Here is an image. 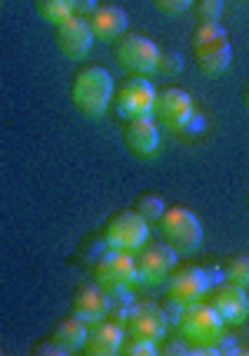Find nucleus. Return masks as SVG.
<instances>
[{
	"instance_id": "f257e3e1",
	"label": "nucleus",
	"mask_w": 249,
	"mask_h": 356,
	"mask_svg": "<svg viewBox=\"0 0 249 356\" xmlns=\"http://www.w3.org/2000/svg\"><path fill=\"white\" fill-rule=\"evenodd\" d=\"M113 77H110L107 67H100V63H87V67H80L74 80H70V100H74V107L80 113H87V117H100L103 110L113 104Z\"/></svg>"
},
{
	"instance_id": "f03ea898",
	"label": "nucleus",
	"mask_w": 249,
	"mask_h": 356,
	"mask_svg": "<svg viewBox=\"0 0 249 356\" xmlns=\"http://www.w3.org/2000/svg\"><path fill=\"white\" fill-rule=\"evenodd\" d=\"M189 50H193L196 67L203 74H209V77H219L230 67V60H233V40L213 20H200L196 24V31L189 37Z\"/></svg>"
},
{
	"instance_id": "7ed1b4c3",
	"label": "nucleus",
	"mask_w": 249,
	"mask_h": 356,
	"mask_svg": "<svg viewBox=\"0 0 249 356\" xmlns=\"http://www.w3.org/2000/svg\"><path fill=\"white\" fill-rule=\"evenodd\" d=\"M153 120L160 127H166L173 134H187L193 127H200V113L196 104L183 87H160L156 90V104H153Z\"/></svg>"
},
{
	"instance_id": "20e7f679",
	"label": "nucleus",
	"mask_w": 249,
	"mask_h": 356,
	"mask_svg": "<svg viewBox=\"0 0 249 356\" xmlns=\"http://www.w3.org/2000/svg\"><path fill=\"white\" fill-rule=\"evenodd\" d=\"M176 326H180V337L193 346V353H206V346L223 333L226 323L219 320V313L213 310L206 300H200V303H189V307L180 310Z\"/></svg>"
},
{
	"instance_id": "39448f33",
	"label": "nucleus",
	"mask_w": 249,
	"mask_h": 356,
	"mask_svg": "<svg viewBox=\"0 0 249 356\" xmlns=\"http://www.w3.org/2000/svg\"><path fill=\"white\" fill-rule=\"evenodd\" d=\"M156 104V87L146 80V74H130L113 87V107L123 120H137V117H153Z\"/></svg>"
},
{
	"instance_id": "423d86ee",
	"label": "nucleus",
	"mask_w": 249,
	"mask_h": 356,
	"mask_svg": "<svg viewBox=\"0 0 249 356\" xmlns=\"http://www.w3.org/2000/svg\"><path fill=\"white\" fill-rule=\"evenodd\" d=\"M156 223H160V233L166 236V243H170L176 253H193V250L200 247L203 223L189 207H166L163 217L156 220Z\"/></svg>"
},
{
	"instance_id": "0eeeda50",
	"label": "nucleus",
	"mask_w": 249,
	"mask_h": 356,
	"mask_svg": "<svg viewBox=\"0 0 249 356\" xmlns=\"http://www.w3.org/2000/svg\"><path fill=\"white\" fill-rule=\"evenodd\" d=\"M94 280L103 290H133L137 280V253H123V250H103L94 260Z\"/></svg>"
},
{
	"instance_id": "6e6552de",
	"label": "nucleus",
	"mask_w": 249,
	"mask_h": 356,
	"mask_svg": "<svg viewBox=\"0 0 249 356\" xmlns=\"http://www.w3.org/2000/svg\"><path fill=\"white\" fill-rule=\"evenodd\" d=\"M146 240H150V223H146L137 210H117V213L103 223V243H107L110 250L137 253Z\"/></svg>"
},
{
	"instance_id": "1a4fd4ad",
	"label": "nucleus",
	"mask_w": 249,
	"mask_h": 356,
	"mask_svg": "<svg viewBox=\"0 0 249 356\" xmlns=\"http://www.w3.org/2000/svg\"><path fill=\"white\" fill-rule=\"evenodd\" d=\"M113 60L130 74H153L156 60H160V44L143 33L126 31L113 40Z\"/></svg>"
},
{
	"instance_id": "9d476101",
	"label": "nucleus",
	"mask_w": 249,
	"mask_h": 356,
	"mask_svg": "<svg viewBox=\"0 0 249 356\" xmlns=\"http://www.w3.org/2000/svg\"><path fill=\"white\" fill-rule=\"evenodd\" d=\"M216 277L203 266H176L170 277H166V293H170L173 303L180 307H189V303H200L206 300V293L213 290Z\"/></svg>"
},
{
	"instance_id": "9b49d317",
	"label": "nucleus",
	"mask_w": 249,
	"mask_h": 356,
	"mask_svg": "<svg viewBox=\"0 0 249 356\" xmlns=\"http://www.w3.org/2000/svg\"><path fill=\"white\" fill-rule=\"evenodd\" d=\"M176 260L180 253L170 247V243H160V240H146L140 250H137V280L143 286H156V283H166L173 270H176Z\"/></svg>"
},
{
	"instance_id": "f8f14e48",
	"label": "nucleus",
	"mask_w": 249,
	"mask_h": 356,
	"mask_svg": "<svg viewBox=\"0 0 249 356\" xmlns=\"http://www.w3.org/2000/svg\"><path fill=\"white\" fill-rule=\"evenodd\" d=\"M53 40L60 47L63 57H70V60H80V57H87L90 54V47H94V31H90V20L80 14H70L67 20L60 24H53Z\"/></svg>"
},
{
	"instance_id": "ddd939ff",
	"label": "nucleus",
	"mask_w": 249,
	"mask_h": 356,
	"mask_svg": "<svg viewBox=\"0 0 249 356\" xmlns=\"http://www.w3.org/2000/svg\"><path fill=\"white\" fill-rule=\"evenodd\" d=\"M206 303L219 313V320L226 326H239L249 316V293L236 283H213V290L206 293Z\"/></svg>"
},
{
	"instance_id": "4468645a",
	"label": "nucleus",
	"mask_w": 249,
	"mask_h": 356,
	"mask_svg": "<svg viewBox=\"0 0 249 356\" xmlns=\"http://www.w3.org/2000/svg\"><path fill=\"white\" fill-rule=\"evenodd\" d=\"M70 313H77L87 326L96 323V320H107L110 316V290H103L96 280H83L80 286H74Z\"/></svg>"
},
{
	"instance_id": "2eb2a0df",
	"label": "nucleus",
	"mask_w": 249,
	"mask_h": 356,
	"mask_svg": "<svg viewBox=\"0 0 249 356\" xmlns=\"http://www.w3.org/2000/svg\"><path fill=\"white\" fill-rule=\"evenodd\" d=\"M166 326H170V316H166V310H163V307H156V303H150V300L133 303V307H130V313L123 316V330H126V333H133V337L163 340Z\"/></svg>"
},
{
	"instance_id": "dca6fc26",
	"label": "nucleus",
	"mask_w": 249,
	"mask_h": 356,
	"mask_svg": "<svg viewBox=\"0 0 249 356\" xmlns=\"http://www.w3.org/2000/svg\"><path fill=\"white\" fill-rule=\"evenodd\" d=\"M123 337L126 330L120 320H96V323L87 326V343H83V350L80 353H90V356H117L120 353V346H123Z\"/></svg>"
},
{
	"instance_id": "f3484780",
	"label": "nucleus",
	"mask_w": 249,
	"mask_h": 356,
	"mask_svg": "<svg viewBox=\"0 0 249 356\" xmlns=\"http://www.w3.org/2000/svg\"><path fill=\"white\" fill-rule=\"evenodd\" d=\"M123 143H126V150H130V154H137V156L160 154V124H156L153 117H137V120H126Z\"/></svg>"
},
{
	"instance_id": "a211bd4d",
	"label": "nucleus",
	"mask_w": 249,
	"mask_h": 356,
	"mask_svg": "<svg viewBox=\"0 0 249 356\" xmlns=\"http://www.w3.org/2000/svg\"><path fill=\"white\" fill-rule=\"evenodd\" d=\"M87 20H90V31H94L96 40H117L130 27V17L120 3H100Z\"/></svg>"
},
{
	"instance_id": "6ab92c4d",
	"label": "nucleus",
	"mask_w": 249,
	"mask_h": 356,
	"mask_svg": "<svg viewBox=\"0 0 249 356\" xmlns=\"http://www.w3.org/2000/svg\"><path fill=\"white\" fill-rule=\"evenodd\" d=\"M50 340L57 343L63 353H77V350H83V343H87V323L80 320L77 313H70V316H63L60 323L53 326Z\"/></svg>"
},
{
	"instance_id": "aec40b11",
	"label": "nucleus",
	"mask_w": 249,
	"mask_h": 356,
	"mask_svg": "<svg viewBox=\"0 0 249 356\" xmlns=\"http://www.w3.org/2000/svg\"><path fill=\"white\" fill-rule=\"evenodd\" d=\"M219 277L226 280V283H236V286L249 290V257L246 253H233V257H226V260L219 264Z\"/></svg>"
},
{
	"instance_id": "412c9836",
	"label": "nucleus",
	"mask_w": 249,
	"mask_h": 356,
	"mask_svg": "<svg viewBox=\"0 0 249 356\" xmlns=\"http://www.w3.org/2000/svg\"><path fill=\"white\" fill-rule=\"evenodd\" d=\"M33 10L47 24H60L74 14V0H33Z\"/></svg>"
},
{
	"instance_id": "4be33fe9",
	"label": "nucleus",
	"mask_w": 249,
	"mask_h": 356,
	"mask_svg": "<svg viewBox=\"0 0 249 356\" xmlns=\"http://www.w3.org/2000/svg\"><path fill=\"white\" fill-rule=\"evenodd\" d=\"M133 210H137L146 223H156V220L163 217L166 203H163V197H160V193H140V197H137V203H133Z\"/></svg>"
},
{
	"instance_id": "5701e85b",
	"label": "nucleus",
	"mask_w": 249,
	"mask_h": 356,
	"mask_svg": "<svg viewBox=\"0 0 249 356\" xmlns=\"http://www.w3.org/2000/svg\"><path fill=\"white\" fill-rule=\"evenodd\" d=\"M120 353H126V356H153V353H160V340L126 333V337H123V346H120Z\"/></svg>"
},
{
	"instance_id": "b1692460",
	"label": "nucleus",
	"mask_w": 249,
	"mask_h": 356,
	"mask_svg": "<svg viewBox=\"0 0 249 356\" xmlns=\"http://www.w3.org/2000/svg\"><path fill=\"white\" fill-rule=\"evenodd\" d=\"M183 70V57L176 50H160V60H156L153 74H163V77H176Z\"/></svg>"
},
{
	"instance_id": "393cba45",
	"label": "nucleus",
	"mask_w": 249,
	"mask_h": 356,
	"mask_svg": "<svg viewBox=\"0 0 249 356\" xmlns=\"http://www.w3.org/2000/svg\"><path fill=\"white\" fill-rule=\"evenodd\" d=\"M193 10H196V20H213V24H219L223 0H193Z\"/></svg>"
},
{
	"instance_id": "a878e982",
	"label": "nucleus",
	"mask_w": 249,
	"mask_h": 356,
	"mask_svg": "<svg viewBox=\"0 0 249 356\" xmlns=\"http://www.w3.org/2000/svg\"><path fill=\"white\" fill-rule=\"evenodd\" d=\"M206 353H209V356H213V353H219V356H236V353H239V343H236L233 337H223V333H219L216 340L206 346Z\"/></svg>"
},
{
	"instance_id": "bb28decb",
	"label": "nucleus",
	"mask_w": 249,
	"mask_h": 356,
	"mask_svg": "<svg viewBox=\"0 0 249 356\" xmlns=\"http://www.w3.org/2000/svg\"><path fill=\"white\" fill-rule=\"evenodd\" d=\"M163 14H183L187 7H193V0H153Z\"/></svg>"
},
{
	"instance_id": "cd10ccee",
	"label": "nucleus",
	"mask_w": 249,
	"mask_h": 356,
	"mask_svg": "<svg viewBox=\"0 0 249 356\" xmlns=\"http://www.w3.org/2000/svg\"><path fill=\"white\" fill-rule=\"evenodd\" d=\"M31 353L33 356H44V353H47V356H67V353H63V350H60V346H57V343H53V340H40V343H33V350H31Z\"/></svg>"
},
{
	"instance_id": "c85d7f7f",
	"label": "nucleus",
	"mask_w": 249,
	"mask_h": 356,
	"mask_svg": "<svg viewBox=\"0 0 249 356\" xmlns=\"http://www.w3.org/2000/svg\"><path fill=\"white\" fill-rule=\"evenodd\" d=\"M160 353H166V356H176V353H193V346H189V343L183 340V337H176V340H170L166 346H163V350H160Z\"/></svg>"
},
{
	"instance_id": "c756f323",
	"label": "nucleus",
	"mask_w": 249,
	"mask_h": 356,
	"mask_svg": "<svg viewBox=\"0 0 249 356\" xmlns=\"http://www.w3.org/2000/svg\"><path fill=\"white\" fill-rule=\"evenodd\" d=\"M100 7V0H74V14H80V17H90Z\"/></svg>"
},
{
	"instance_id": "7c9ffc66",
	"label": "nucleus",
	"mask_w": 249,
	"mask_h": 356,
	"mask_svg": "<svg viewBox=\"0 0 249 356\" xmlns=\"http://www.w3.org/2000/svg\"><path fill=\"white\" fill-rule=\"evenodd\" d=\"M243 100H246V107H249V83H246V90H243Z\"/></svg>"
}]
</instances>
